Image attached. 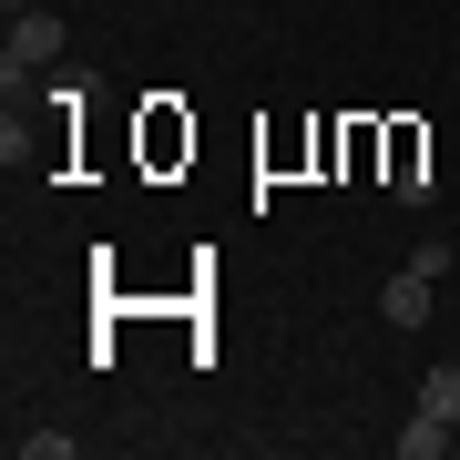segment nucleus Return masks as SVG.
Returning a JSON list of instances; mask_svg holds the SVG:
<instances>
[{"label": "nucleus", "instance_id": "f257e3e1", "mask_svg": "<svg viewBox=\"0 0 460 460\" xmlns=\"http://www.w3.org/2000/svg\"><path fill=\"white\" fill-rule=\"evenodd\" d=\"M51 51H62V21H51L41 0H31V11H11V51H0L11 93H21V72H41V62H51Z\"/></svg>", "mask_w": 460, "mask_h": 460}, {"label": "nucleus", "instance_id": "f03ea898", "mask_svg": "<svg viewBox=\"0 0 460 460\" xmlns=\"http://www.w3.org/2000/svg\"><path fill=\"white\" fill-rule=\"evenodd\" d=\"M420 410L429 420H460V358H440V368L420 378Z\"/></svg>", "mask_w": 460, "mask_h": 460}, {"label": "nucleus", "instance_id": "20e7f679", "mask_svg": "<svg viewBox=\"0 0 460 460\" xmlns=\"http://www.w3.org/2000/svg\"><path fill=\"white\" fill-rule=\"evenodd\" d=\"M0 11H31V0H0Z\"/></svg>", "mask_w": 460, "mask_h": 460}, {"label": "nucleus", "instance_id": "7ed1b4c3", "mask_svg": "<svg viewBox=\"0 0 460 460\" xmlns=\"http://www.w3.org/2000/svg\"><path fill=\"white\" fill-rule=\"evenodd\" d=\"M440 450H450V420H429V410H420L410 429H399V460H440Z\"/></svg>", "mask_w": 460, "mask_h": 460}]
</instances>
